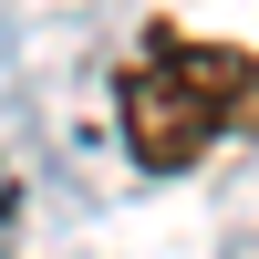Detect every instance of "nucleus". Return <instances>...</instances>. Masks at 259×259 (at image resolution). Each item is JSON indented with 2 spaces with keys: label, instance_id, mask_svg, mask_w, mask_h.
I'll list each match as a JSON object with an SVG mask.
<instances>
[{
  "label": "nucleus",
  "instance_id": "nucleus-1",
  "mask_svg": "<svg viewBox=\"0 0 259 259\" xmlns=\"http://www.w3.org/2000/svg\"><path fill=\"white\" fill-rule=\"evenodd\" d=\"M124 114V156L145 177H187L197 156L259 135V52L239 41H187V31H145V52L114 83Z\"/></svg>",
  "mask_w": 259,
  "mask_h": 259
}]
</instances>
